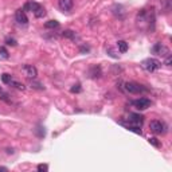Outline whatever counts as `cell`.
Masks as SVG:
<instances>
[{
	"label": "cell",
	"instance_id": "1",
	"mask_svg": "<svg viewBox=\"0 0 172 172\" xmlns=\"http://www.w3.org/2000/svg\"><path fill=\"white\" fill-rule=\"evenodd\" d=\"M141 67L148 73H155L156 70H159L162 67V62L155 59V58H147L141 62Z\"/></svg>",
	"mask_w": 172,
	"mask_h": 172
},
{
	"label": "cell",
	"instance_id": "2",
	"mask_svg": "<svg viewBox=\"0 0 172 172\" xmlns=\"http://www.w3.org/2000/svg\"><path fill=\"white\" fill-rule=\"evenodd\" d=\"M128 122H124V121H120V124L124 126H141L142 122H144V117L141 114H137V113H129L126 118Z\"/></svg>",
	"mask_w": 172,
	"mask_h": 172
},
{
	"label": "cell",
	"instance_id": "3",
	"mask_svg": "<svg viewBox=\"0 0 172 172\" xmlns=\"http://www.w3.org/2000/svg\"><path fill=\"white\" fill-rule=\"evenodd\" d=\"M124 90L130 93V94H140V93L147 91V89H145L144 86L137 83V82H125L124 83Z\"/></svg>",
	"mask_w": 172,
	"mask_h": 172
},
{
	"label": "cell",
	"instance_id": "4",
	"mask_svg": "<svg viewBox=\"0 0 172 172\" xmlns=\"http://www.w3.org/2000/svg\"><path fill=\"white\" fill-rule=\"evenodd\" d=\"M149 129H151L155 134H163L167 132V125L163 121H157V120H153V121L149 122Z\"/></svg>",
	"mask_w": 172,
	"mask_h": 172
},
{
	"label": "cell",
	"instance_id": "5",
	"mask_svg": "<svg viewBox=\"0 0 172 172\" xmlns=\"http://www.w3.org/2000/svg\"><path fill=\"white\" fill-rule=\"evenodd\" d=\"M132 105L137 109V110H145L152 105V101L149 98H137V100L132 101Z\"/></svg>",
	"mask_w": 172,
	"mask_h": 172
},
{
	"label": "cell",
	"instance_id": "6",
	"mask_svg": "<svg viewBox=\"0 0 172 172\" xmlns=\"http://www.w3.org/2000/svg\"><path fill=\"white\" fill-rule=\"evenodd\" d=\"M152 53L155 54V55H159V57H167L168 54H170V49H168L166 45L159 42L152 47Z\"/></svg>",
	"mask_w": 172,
	"mask_h": 172
},
{
	"label": "cell",
	"instance_id": "7",
	"mask_svg": "<svg viewBox=\"0 0 172 172\" xmlns=\"http://www.w3.org/2000/svg\"><path fill=\"white\" fill-rule=\"evenodd\" d=\"M22 70H23L24 75L27 77V78H36V75H38V70H36V67L32 65H24L23 67H22Z\"/></svg>",
	"mask_w": 172,
	"mask_h": 172
},
{
	"label": "cell",
	"instance_id": "8",
	"mask_svg": "<svg viewBox=\"0 0 172 172\" xmlns=\"http://www.w3.org/2000/svg\"><path fill=\"white\" fill-rule=\"evenodd\" d=\"M15 20L22 26H27L28 24V18H27V15H26L24 10L20 8V10L16 11L15 12Z\"/></svg>",
	"mask_w": 172,
	"mask_h": 172
},
{
	"label": "cell",
	"instance_id": "9",
	"mask_svg": "<svg viewBox=\"0 0 172 172\" xmlns=\"http://www.w3.org/2000/svg\"><path fill=\"white\" fill-rule=\"evenodd\" d=\"M58 6H59V8L62 11L69 12L73 8V6H74V0H58Z\"/></svg>",
	"mask_w": 172,
	"mask_h": 172
},
{
	"label": "cell",
	"instance_id": "10",
	"mask_svg": "<svg viewBox=\"0 0 172 172\" xmlns=\"http://www.w3.org/2000/svg\"><path fill=\"white\" fill-rule=\"evenodd\" d=\"M112 12H113V15L117 16V18H120V19H122L124 15H125V11H124V8L121 6H113L112 7Z\"/></svg>",
	"mask_w": 172,
	"mask_h": 172
},
{
	"label": "cell",
	"instance_id": "11",
	"mask_svg": "<svg viewBox=\"0 0 172 172\" xmlns=\"http://www.w3.org/2000/svg\"><path fill=\"white\" fill-rule=\"evenodd\" d=\"M39 7H41V4H39V3H35V2H27L24 4V11H30V12H32L34 14L36 10L39 8Z\"/></svg>",
	"mask_w": 172,
	"mask_h": 172
},
{
	"label": "cell",
	"instance_id": "12",
	"mask_svg": "<svg viewBox=\"0 0 172 172\" xmlns=\"http://www.w3.org/2000/svg\"><path fill=\"white\" fill-rule=\"evenodd\" d=\"M28 85H30L32 89H35V90H45V86H43V83H41L39 81H35L34 78H30V81H28Z\"/></svg>",
	"mask_w": 172,
	"mask_h": 172
},
{
	"label": "cell",
	"instance_id": "13",
	"mask_svg": "<svg viewBox=\"0 0 172 172\" xmlns=\"http://www.w3.org/2000/svg\"><path fill=\"white\" fill-rule=\"evenodd\" d=\"M102 74V70L100 66H93V67L90 69V77L91 78H100Z\"/></svg>",
	"mask_w": 172,
	"mask_h": 172
},
{
	"label": "cell",
	"instance_id": "14",
	"mask_svg": "<svg viewBox=\"0 0 172 172\" xmlns=\"http://www.w3.org/2000/svg\"><path fill=\"white\" fill-rule=\"evenodd\" d=\"M59 27V22L57 20H49L45 23V28H47V30H53V28H58Z\"/></svg>",
	"mask_w": 172,
	"mask_h": 172
},
{
	"label": "cell",
	"instance_id": "15",
	"mask_svg": "<svg viewBox=\"0 0 172 172\" xmlns=\"http://www.w3.org/2000/svg\"><path fill=\"white\" fill-rule=\"evenodd\" d=\"M62 36H63V38H67V39H73V41H75L77 34H75L74 31H71V30H65L63 32H62Z\"/></svg>",
	"mask_w": 172,
	"mask_h": 172
},
{
	"label": "cell",
	"instance_id": "16",
	"mask_svg": "<svg viewBox=\"0 0 172 172\" xmlns=\"http://www.w3.org/2000/svg\"><path fill=\"white\" fill-rule=\"evenodd\" d=\"M117 49L120 53H126L128 51V43L125 41H118L117 42Z\"/></svg>",
	"mask_w": 172,
	"mask_h": 172
},
{
	"label": "cell",
	"instance_id": "17",
	"mask_svg": "<svg viewBox=\"0 0 172 172\" xmlns=\"http://www.w3.org/2000/svg\"><path fill=\"white\" fill-rule=\"evenodd\" d=\"M34 15H35V18H38V19H41V18H45V16H46V10L41 6V7H39V8L34 12Z\"/></svg>",
	"mask_w": 172,
	"mask_h": 172
},
{
	"label": "cell",
	"instance_id": "18",
	"mask_svg": "<svg viewBox=\"0 0 172 172\" xmlns=\"http://www.w3.org/2000/svg\"><path fill=\"white\" fill-rule=\"evenodd\" d=\"M10 53L4 46H0V59H8Z\"/></svg>",
	"mask_w": 172,
	"mask_h": 172
},
{
	"label": "cell",
	"instance_id": "19",
	"mask_svg": "<svg viewBox=\"0 0 172 172\" xmlns=\"http://www.w3.org/2000/svg\"><path fill=\"white\" fill-rule=\"evenodd\" d=\"M11 86H14L15 87V89H18V90H26V86L23 85V83H20V82H18V81H15V79H12V81H11V83H10Z\"/></svg>",
	"mask_w": 172,
	"mask_h": 172
},
{
	"label": "cell",
	"instance_id": "20",
	"mask_svg": "<svg viewBox=\"0 0 172 172\" xmlns=\"http://www.w3.org/2000/svg\"><path fill=\"white\" fill-rule=\"evenodd\" d=\"M12 79H14L12 77H11L10 74H7V73H4V74H2V81L4 82V83H7V85H10Z\"/></svg>",
	"mask_w": 172,
	"mask_h": 172
},
{
	"label": "cell",
	"instance_id": "21",
	"mask_svg": "<svg viewBox=\"0 0 172 172\" xmlns=\"http://www.w3.org/2000/svg\"><path fill=\"white\" fill-rule=\"evenodd\" d=\"M148 142L151 145H153L155 148H160V142H159V140H157L156 137H149L148 138Z\"/></svg>",
	"mask_w": 172,
	"mask_h": 172
},
{
	"label": "cell",
	"instance_id": "22",
	"mask_svg": "<svg viewBox=\"0 0 172 172\" xmlns=\"http://www.w3.org/2000/svg\"><path fill=\"white\" fill-rule=\"evenodd\" d=\"M126 129L130 130V132H134V133H137V134L142 133V132H141V126H126Z\"/></svg>",
	"mask_w": 172,
	"mask_h": 172
},
{
	"label": "cell",
	"instance_id": "23",
	"mask_svg": "<svg viewBox=\"0 0 172 172\" xmlns=\"http://www.w3.org/2000/svg\"><path fill=\"white\" fill-rule=\"evenodd\" d=\"M70 91H71V93H81V91H82V87H81V85H79V83H77V85H73V87L70 89Z\"/></svg>",
	"mask_w": 172,
	"mask_h": 172
},
{
	"label": "cell",
	"instance_id": "24",
	"mask_svg": "<svg viewBox=\"0 0 172 172\" xmlns=\"http://www.w3.org/2000/svg\"><path fill=\"white\" fill-rule=\"evenodd\" d=\"M36 170L39 172H46V171H49V166H47V164H39Z\"/></svg>",
	"mask_w": 172,
	"mask_h": 172
},
{
	"label": "cell",
	"instance_id": "25",
	"mask_svg": "<svg viewBox=\"0 0 172 172\" xmlns=\"http://www.w3.org/2000/svg\"><path fill=\"white\" fill-rule=\"evenodd\" d=\"M6 45H8V46H16L18 43H16V41L14 38H7L6 39Z\"/></svg>",
	"mask_w": 172,
	"mask_h": 172
},
{
	"label": "cell",
	"instance_id": "26",
	"mask_svg": "<svg viewBox=\"0 0 172 172\" xmlns=\"http://www.w3.org/2000/svg\"><path fill=\"white\" fill-rule=\"evenodd\" d=\"M171 63H172V55H171V54H168V55L166 57V62H164V65L170 67Z\"/></svg>",
	"mask_w": 172,
	"mask_h": 172
},
{
	"label": "cell",
	"instance_id": "27",
	"mask_svg": "<svg viewBox=\"0 0 172 172\" xmlns=\"http://www.w3.org/2000/svg\"><path fill=\"white\" fill-rule=\"evenodd\" d=\"M108 54H109V55H110L112 58H118V55H117V54L114 53V50H113L112 47H109V49H108Z\"/></svg>",
	"mask_w": 172,
	"mask_h": 172
},
{
	"label": "cell",
	"instance_id": "28",
	"mask_svg": "<svg viewBox=\"0 0 172 172\" xmlns=\"http://www.w3.org/2000/svg\"><path fill=\"white\" fill-rule=\"evenodd\" d=\"M81 51H82V53H85V51H89V47H82Z\"/></svg>",
	"mask_w": 172,
	"mask_h": 172
},
{
	"label": "cell",
	"instance_id": "29",
	"mask_svg": "<svg viewBox=\"0 0 172 172\" xmlns=\"http://www.w3.org/2000/svg\"><path fill=\"white\" fill-rule=\"evenodd\" d=\"M2 91H3V89H2V87H0V93H2Z\"/></svg>",
	"mask_w": 172,
	"mask_h": 172
}]
</instances>
